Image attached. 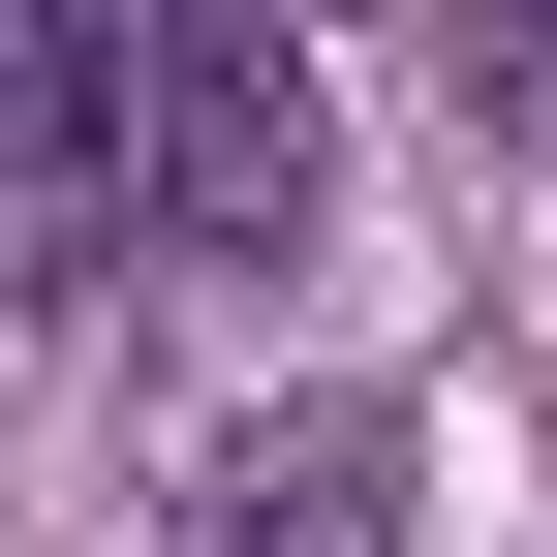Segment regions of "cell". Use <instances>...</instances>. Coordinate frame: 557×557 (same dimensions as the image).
Wrapping results in <instances>:
<instances>
[{
  "instance_id": "277c9868",
  "label": "cell",
  "mask_w": 557,
  "mask_h": 557,
  "mask_svg": "<svg viewBox=\"0 0 557 557\" xmlns=\"http://www.w3.org/2000/svg\"><path fill=\"white\" fill-rule=\"evenodd\" d=\"M434 62H465V124H496V156H557V0H465Z\"/></svg>"
},
{
  "instance_id": "6da1fadb",
  "label": "cell",
  "mask_w": 557,
  "mask_h": 557,
  "mask_svg": "<svg viewBox=\"0 0 557 557\" xmlns=\"http://www.w3.org/2000/svg\"><path fill=\"white\" fill-rule=\"evenodd\" d=\"M310 186H341V94H310V32H248V0H156L124 32V248H310Z\"/></svg>"
},
{
  "instance_id": "7a4b0ae2",
  "label": "cell",
  "mask_w": 557,
  "mask_h": 557,
  "mask_svg": "<svg viewBox=\"0 0 557 557\" xmlns=\"http://www.w3.org/2000/svg\"><path fill=\"white\" fill-rule=\"evenodd\" d=\"M0 248L124 278V32L94 0H0Z\"/></svg>"
},
{
  "instance_id": "3957f363",
  "label": "cell",
  "mask_w": 557,
  "mask_h": 557,
  "mask_svg": "<svg viewBox=\"0 0 557 557\" xmlns=\"http://www.w3.org/2000/svg\"><path fill=\"white\" fill-rule=\"evenodd\" d=\"M156 557H403V403H248V434H186V527Z\"/></svg>"
}]
</instances>
